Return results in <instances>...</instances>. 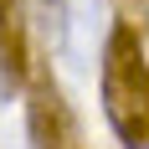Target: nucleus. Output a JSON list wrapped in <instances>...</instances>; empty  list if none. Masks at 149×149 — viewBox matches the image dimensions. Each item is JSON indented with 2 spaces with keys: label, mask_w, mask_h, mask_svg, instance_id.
<instances>
[{
  "label": "nucleus",
  "mask_w": 149,
  "mask_h": 149,
  "mask_svg": "<svg viewBox=\"0 0 149 149\" xmlns=\"http://www.w3.org/2000/svg\"><path fill=\"white\" fill-rule=\"evenodd\" d=\"M26 21H36V31L46 36V46H67V26H72V0H21Z\"/></svg>",
  "instance_id": "nucleus-4"
},
{
  "label": "nucleus",
  "mask_w": 149,
  "mask_h": 149,
  "mask_svg": "<svg viewBox=\"0 0 149 149\" xmlns=\"http://www.w3.org/2000/svg\"><path fill=\"white\" fill-rule=\"evenodd\" d=\"M118 10H123V21H134V26L144 31V15H149V0H118Z\"/></svg>",
  "instance_id": "nucleus-5"
},
{
  "label": "nucleus",
  "mask_w": 149,
  "mask_h": 149,
  "mask_svg": "<svg viewBox=\"0 0 149 149\" xmlns=\"http://www.w3.org/2000/svg\"><path fill=\"white\" fill-rule=\"evenodd\" d=\"M31 62H36V52H31L26 5L21 0H0V88H21Z\"/></svg>",
  "instance_id": "nucleus-3"
},
{
  "label": "nucleus",
  "mask_w": 149,
  "mask_h": 149,
  "mask_svg": "<svg viewBox=\"0 0 149 149\" xmlns=\"http://www.w3.org/2000/svg\"><path fill=\"white\" fill-rule=\"evenodd\" d=\"M21 88H26V139H31V149H88L82 123H77L72 103H67L52 62H31Z\"/></svg>",
  "instance_id": "nucleus-2"
},
{
  "label": "nucleus",
  "mask_w": 149,
  "mask_h": 149,
  "mask_svg": "<svg viewBox=\"0 0 149 149\" xmlns=\"http://www.w3.org/2000/svg\"><path fill=\"white\" fill-rule=\"evenodd\" d=\"M103 113L123 149H149V62L134 21H113L103 41Z\"/></svg>",
  "instance_id": "nucleus-1"
}]
</instances>
